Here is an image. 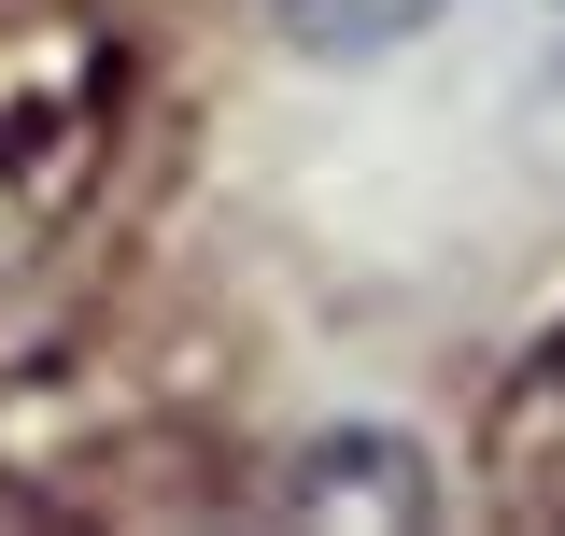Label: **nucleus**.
I'll use <instances>...</instances> for the list:
<instances>
[{"mask_svg": "<svg viewBox=\"0 0 565 536\" xmlns=\"http://www.w3.org/2000/svg\"><path fill=\"white\" fill-rule=\"evenodd\" d=\"M114 29L85 0H0V212L57 226L114 141Z\"/></svg>", "mask_w": 565, "mask_h": 536, "instance_id": "f257e3e1", "label": "nucleus"}, {"mask_svg": "<svg viewBox=\"0 0 565 536\" xmlns=\"http://www.w3.org/2000/svg\"><path fill=\"white\" fill-rule=\"evenodd\" d=\"M438 0H282V43L297 57H382V43H411Z\"/></svg>", "mask_w": 565, "mask_h": 536, "instance_id": "f03ea898", "label": "nucleus"}, {"mask_svg": "<svg viewBox=\"0 0 565 536\" xmlns=\"http://www.w3.org/2000/svg\"><path fill=\"white\" fill-rule=\"evenodd\" d=\"M509 452L565 480V325H552V353L523 367V396H509Z\"/></svg>", "mask_w": 565, "mask_h": 536, "instance_id": "7ed1b4c3", "label": "nucleus"}]
</instances>
